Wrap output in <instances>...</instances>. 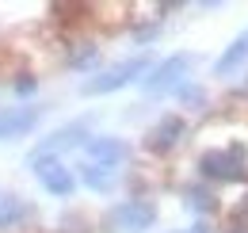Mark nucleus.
Segmentation results:
<instances>
[{"label":"nucleus","instance_id":"nucleus-4","mask_svg":"<svg viewBox=\"0 0 248 233\" xmlns=\"http://www.w3.org/2000/svg\"><path fill=\"white\" fill-rule=\"evenodd\" d=\"M191 65H195V58L191 54H172L168 61H160L156 69H149V77H145V92L149 96H164V92H176V88L184 84V77L191 73Z\"/></svg>","mask_w":248,"mask_h":233},{"label":"nucleus","instance_id":"nucleus-13","mask_svg":"<svg viewBox=\"0 0 248 233\" xmlns=\"http://www.w3.org/2000/svg\"><path fill=\"white\" fill-rule=\"evenodd\" d=\"M187 206L199 210V214H214L217 199H214V191H206V187H187Z\"/></svg>","mask_w":248,"mask_h":233},{"label":"nucleus","instance_id":"nucleus-15","mask_svg":"<svg viewBox=\"0 0 248 233\" xmlns=\"http://www.w3.org/2000/svg\"><path fill=\"white\" fill-rule=\"evenodd\" d=\"M176 92H180L184 103H202V88H195V84H180Z\"/></svg>","mask_w":248,"mask_h":233},{"label":"nucleus","instance_id":"nucleus-8","mask_svg":"<svg viewBox=\"0 0 248 233\" xmlns=\"http://www.w3.org/2000/svg\"><path fill=\"white\" fill-rule=\"evenodd\" d=\"M38 107H0V142L23 138L38 126Z\"/></svg>","mask_w":248,"mask_h":233},{"label":"nucleus","instance_id":"nucleus-14","mask_svg":"<svg viewBox=\"0 0 248 233\" xmlns=\"http://www.w3.org/2000/svg\"><path fill=\"white\" fill-rule=\"evenodd\" d=\"M95 54H99V50H95L92 42H84L80 50H73V54H69V65H77V69H88V65L95 61Z\"/></svg>","mask_w":248,"mask_h":233},{"label":"nucleus","instance_id":"nucleus-2","mask_svg":"<svg viewBox=\"0 0 248 233\" xmlns=\"http://www.w3.org/2000/svg\"><path fill=\"white\" fill-rule=\"evenodd\" d=\"M103 226L111 233H145L156 226V203L153 199H126L107 210Z\"/></svg>","mask_w":248,"mask_h":233},{"label":"nucleus","instance_id":"nucleus-12","mask_svg":"<svg viewBox=\"0 0 248 233\" xmlns=\"http://www.w3.org/2000/svg\"><path fill=\"white\" fill-rule=\"evenodd\" d=\"M80 180H84L92 191L107 195V191L119 183V172H115V168H99V165H88V161H84V165H80Z\"/></svg>","mask_w":248,"mask_h":233},{"label":"nucleus","instance_id":"nucleus-16","mask_svg":"<svg viewBox=\"0 0 248 233\" xmlns=\"http://www.w3.org/2000/svg\"><path fill=\"white\" fill-rule=\"evenodd\" d=\"M34 88H38V81H34V77H19V81H16V96H31Z\"/></svg>","mask_w":248,"mask_h":233},{"label":"nucleus","instance_id":"nucleus-7","mask_svg":"<svg viewBox=\"0 0 248 233\" xmlns=\"http://www.w3.org/2000/svg\"><path fill=\"white\" fill-rule=\"evenodd\" d=\"M184 134H187L184 118L180 115H164L153 130L145 134V149H149V153H172V149L184 142Z\"/></svg>","mask_w":248,"mask_h":233},{"label":"nucleus","instance_id":"nucleus-1","mask_svg":"<svg viewBox=\"0 0 248 233\" xmlns=\"http://www.w3.org/2000/svg\"><path fill=\"white\" fill-rule=\"evenodd\" d=\"M199 172L206 180H217V183H237V180H248V153L241 142H233L229 149H206L199 157Z\"/></svg>","mask_w":248,"mask_h":233},{"label":"nucleus","instance_id":"nucleus-9","mask_svg":"<svg viewBox=\"0 0 248 233\" xmlns=\"http://www.w3.org/2000/svg\"><path fill=\"white\" fill-rule=\"evenodd\" d=\"M88 165H99V168H119L126 157H130V146L123 138H88Z\"/></svg>","mask_w":248,"mask_h":233},{"label":"nucleus","instance_id":"nucleus-17","mask_svg":"<svg viewBox=\"0 0 248 233\" xmlns=\"http://www.w3.org/2000/svg\"><path fill=\"white\" fill-rule=\"evenodd\" d=\"M225 233H248V222H237V226H229Z\"/></svg>","mask_w":248,"mask_h":233},{"label":"nucleus","instance_id":"nucleus-10","mask_svg":"<svg viewBox=\"0 0 248 233\" xmlns=\"http://www.w3.org/2000/svg\"><path fill=\"white\" fill-rule=\"evenodd\" d=\"M245 61H248V31H245V34H237V38L225 46V54L214 61V77H229V73H237Z\"/></svg>","mask_w":248,"mask_h":233},{"label":"nucleus","instance_id":"nucleus-3","mask_svg":"<svg viewBox=\"0 0 248 233\" xmlns=\"http://www.w3.org/2000/svg\"><path fill=\"white\" fill-rule=\"evenodd\" d=\"M141 73H149V58H145V54L126 58V61H119V65H111V69H103V73L88 77V81L80 84V92H84V96H107V92L126 88L134 77H141Z\"/></svg>","mask_w":248,"mask_h":233},{"label":"nucleus","instance_id":"nucleus-11","mask_svg":"<svg viewBox=\"0 0 248 233\" xmlns=\"http://www.w3.org/2000/svg\"><path fill=\"white\" fill-rule=\"evenodd\" d=\"M27 214H31V206L23 203L19 195H4L0 191V230H16Z\"/></svg>","mask_w":248,"mask_h":233},{"label":"nucleus","instance_id":"nucleus-6","mask_svg":"<svg viewBox=\"0 0 248 233\" xmlns=\"http://www.w3.org/2000/svg\"><path fill=\"white\" fill-rule=\"evenodd\" d=\"M73 146H88V126H84V122H69L62 130H54L50 138H42V146L27 157V165H31V161H42V157H58L62 149H73Z\"/></svg>","mask_w":248,"mask_h":233},{"label":"nucleus","instance_id":"nucleus-18","mask_svg":"<svg viewBox=\"0 0 248 233\" xmlns=\"http://www.w3.org/2000/svg\"><path fill=\"white\" fill-rule=\"evenodd\" d=\"M195 233H210V230H206V226H202V222H199V226H195Z\"/></svg>","mask_w":248,"mask_h":233},{"label":"nucleus","instance_id":"nucleus-5","mask_svg":"<svg viewBox=\"0 0 248 233\" xmlns=\"http://www.w3.org/2000/svg\"><path fill=\"white\" fill-rule=\"evenodd\" d=\"M34 176H38V183L50 191V195H58V199H69L73 191H77V180H73V172L65 168L58 157H42V161H31Z\"/></svg>","mask_w":248,"mask_h":233}]
</instances>
